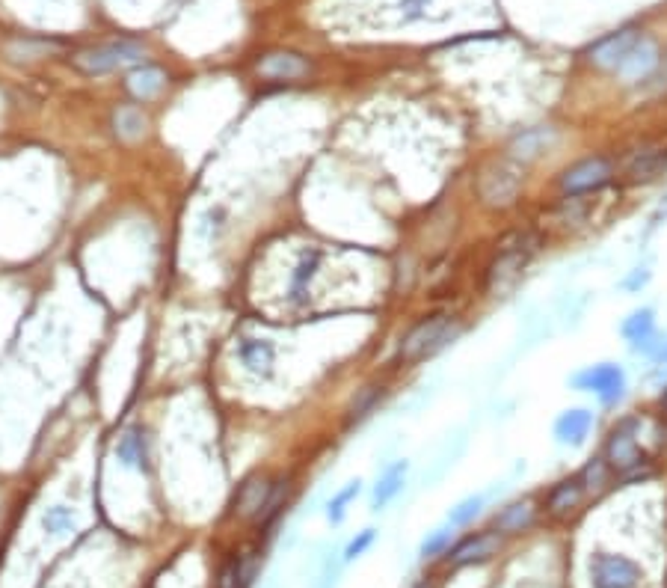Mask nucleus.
I'll return each instance as SVG.
<instances>
[{"mask_svg":"<svg viewBox=\"0 0 667 588\" xmlns=\"http://www.w3.org/2000/svg\"><path fill=\"white\" fill-rule=\"evenodd\" d=\"M220 588H246L241 580V559H232L220 574Z\"/></svg>","mask_w":667,"mask_h":588,"instance_id":"obj_30","label":"nucleus"},{"mask_svg":"<svg viewBox=\"0 0 667 588\" xmlns=\"http://www.w3.org/2000/svg\"><path fill=\"white\" fill-rule=\"evenodd\" d=\"M478 194L490 208H508L513 206L516 194H519V176L504 164L483 169V176L478 181Z\"/></svg>","mask_w":667,"mask_h":588,"instance_id":"obj_7","label":"nucleus"},{"mask_svg":"<svg viewBox=\"0 0 667 588\" xmlns=\"http://www.w3.org/2000/svg\"><path fill=\"white\" fill-rule=\"evenodd\" d=\"M483 502H487V496H469V499H462L457 508L448 511V523H451V526H466L469 520H475L481 515Z\"/></svg>","mask_w":667,"mask_h":588,"instance_id":"obj_24","label":"nucleus"},{"mask_svg":"<svg viewBox=\"0 0 667 588\" xmlns=\"http://www.w3.org/2000/svg\"><path fill=\"white\" fill-rule=\"evenodd\" d=\"M457 330L451 327V318L448 315H430L424 318L422 324H415L410 333L404 336L401 342V360L413 362V360H422L427 354H434L448 342V336H454Z\"/></svg>","mask_w":667,"mask_h":588,"instance_id":"obj_1","label":"nucleus"},{"mask_svg":"<svg viewBox=\"0 0 667 588\" xmlns=\"http://www.w3.org/2000/svg\"><path fill=\"white\" fill-rule=\"evenodd\" d=\"M164 83H167L164 72L155 69V66L137 69V72H131V78H128V87H131V92L137 95V99H152L155 92L164 90Z\"/></svg>","mask_w":667,"mask_h":588,"instance_id":"obj_21","label":"nucleus"},{"mask_svg":"<svg viewBox=\"0 0 667 588\" xmlns=\"http://www.w3.org/2000/svg\"><path fill=\"white\" fill-rule=\"evenodd\" d=\"M548 143V131H543V128H537V131H529V134H522L519 140H516V155L519 158H534V155H540L543 152V146Z\"/></svg>","mask_w":667,"mask_h":588,"instance_id":"obj_25","label":"nucleus"},{"mask_svg":"<svg viewBox=\"0 0 667 588\" xmlns=\"http://www.w3.org/2000/svg\"><path fill=\"white\" fill-rule=\"evenodd\" d=\"M499 550V538L496 535H472L462 544H457L454 553L448 555L454 564H475V562H483L490 559L492 553Z\"/></svg>","mask_w":667,"mask_h":588,"instance_id":"obj_16","label":"nucleus"},{"mask_svg":"<svg viewBox=\"0 0 667 588\" xmlns=\"http://www.w3.org/2000/svg\"><path fill=\"white\" fill-rule=\"evenodd\" d=\"M590 583L594 588H638L641 568L626 555L596 553L590 559Z\"/></svg>","mask_w":667,"mask_h":588,"instance_id":"obj_3","label":"nucleus"},{"mask_svg":"<svg viewBox=\"0 0 667 588\" xmlns=\"http://www.w3.org/2000/svg\"><path fill=\"white\" fill-rule=\"evenodd\" d=\"M318 271H320V250L303 253V259H300V265L291 274V292H288L294 306H303L309 301V288H311V283H315Z\"/></svg>","mask_w":667,"mask_h":588,"instance_id":"obj_15","label":"nucleus"},{"mask_svg":"<svg viewBox=\"0 0 667 588\" xmlns=\"http://www.w3.org/2000/svg\"><path fill=\"white\" fill-rule=\"evenodd\" d=\"M371 544H374V529H365V532H359L357 538H353V541L348 544V550H344V559L353 562V559H357V555H362L365 550H368Z\"/></svg>","mask_w":667,"mask_h":588,"instance_id":"obj_29","label":"nucleus"},{"mask_svg":"<svg viewBox=\"0 0 667 588\" xmlns=\"http://www.w3.org/2000/svg\"><path fill=\"white\" fill-rule=\"evenodd\" d=\"M655 63H659V48H655V42L641 36L634 42V48L626 53V60L620 63V74H626V78L638 81V78H647V74L655 69Z\"/></svg>","mask_w":667,"mask_h":588,"instance_id":"obj_10","label":"nucleus"},{"mask_svg":"<svg viewBox=\"0 0 667 588\" xmlns=\"http://www.w3.org/2000/svg\"><path fill=\"white\" fill-rule=\"evenodd\" d=\"M608 178H611L608 158H587V160H578L576 167L564 169L561 190L567 197H582V194H590V190H599Z\"/></svg>","mask_w":667,"mask_h":588,"instance_id":"obj_6","label":"nucleus"},{"mask_svg":"<svg viewBox=\"0 0 667 588\" xmlns=\"http://www.w3.org/2000/svg\"><path fill=\"white\" fill-rule=\"evenodd\" d=\"M448 544H451V529H436L434 535H430V538H424L422 555H424V559H434V555L443 553Z\"/></svg>","mask_w":667,"mask_h":588,"instance_id":"obj_27","label":"nucleus"},{"mask_svg":"<svg viewBox=\"0 0 667 588\" xmlns=\"http://www.w3.org/2000/svg\"><path fill=\"white\" fill-rule=\"evenodd\" d=\"M650 357H653V360H659V362H667V339H664V342H653Z\"/></svg>","mask_w":667,"mask_h":588,"instance_id":"obj_32","label":"nucleus"},{"mask_svg":"<svg viewBox=\"0 0 667 588\" xmlns=\"http://www.w3.org/2000/svg\"><path fill=\"white\" fill-rule=\"evenodd\" d=\"M634 431H638V419H623L615 431H611L608 446H605V464L623 476L641 469V464L647 461V455L641 452L638 440H634Z\"/></svg>","mask_w":667,"mask_h":588,"instance_id":"obj_2","label":"nucleus"},{"mask_svg":"<svg viewBox=\"0 0 667 588\" xmlns=\"http://www.w3.org/2000/svg\"><path fill=\"white\" fill-rule=\"evenodd\" d=\"M404 478H406V461H397L395 467H389L380 476V481H376V487H374V508L376 511L386 508L397 494H401Z\"/></svg>","mask_w":667,"mask_h":588,"instance_id":"obj_19","label":"nucleus"},{"mask_svg":"<svg viewBox=\"0 0 667 588\" xmlns=\"http://www.w3.org/2000/svg\"><path fill=\"white\" fill-rule=\"evenodd\" d=\"M667 169V149H643L638 152L626 167L632 181H653Z\"/></svg>","mask_w":667,"mask_h":588,"instance_id":"obj_17","label":"nucleus"},{"mask_svg":"<svg viewBox=\"0 0 667 588\" xmlns=\"http://www.w3.org/2000/svg\"><path fill=\"white\" fill-rule=\"evenodd\" d=\"M647 280H650V274H634V276H629V280L623 283V285H626L629 292H634V288H638V285H643V283H647Z\"/></svg>","mask_w":667,"mask_h":588,"instance_id":"obj_34","label":"nucleus"},{"mask_svg":"<svg viewBox=\"0 0 667 588\" xmlns=\"http://www.w3.org/2000/svg\"><path fill=\"white\" fill-rule=\"evenodd\" d=\"M357 496H359V481H350V485L344 487L341 494L327 506V517H329L332 523H341V520H344V508H348V506H350V499H357Z\"/></svg>","mask_w":667,"mask_h":588,"instance_id":"obj_26","label":"nucleus"},{"mask_svg":"<svg viewBox=\"0 0 667 588\" xmlns=\"http://www.w3.org/2000/svg\"><path fill=\"white\" fill-rule=\"evenodd\" d=\"M258 72L273 81H294V78H306L309 63L300 53H271V57L258 63Z\"/></svg>","mask_w":667,"mask_h":588,"instance_id":"obj_12","label":"nucleus"},{"mask_svg":"<svg viewBox=\"0 0 667 588\" xmlns=\"http://www.w3.org/2000/svg\"><path fill=\"white\" fill-rule=\"evenodd\" d=\"M238 357L253 374H262V378H271V374H273L276 351H273L271 342H264V339H241L238 342Z\"/></svg>","mask_w":667,"mask_h":588,"instance_id":"obj_11","label":"nucleus"},{"mask_svg":"<svg viewBox=\"0 0 667 588\" xmlns=\"http://www.w3.org/2000/svg\"><path fill=\"white\" fill-rule=\"evenodd\" d=\"M662 404H664V410H667V390H664V395H662Z\"/></svg>","mask_w":667,"mask_h":588,"instance_id":"obj_36","label":"nucleus"},{"mask_svg":"<svg viewBox=\"0 0 667 588\" xmlns=\"http://www.w3.org/2000/svg\"><path fill=\"white\" fill-rule=\"evenodd\" d=\"M42 526H45L48 535H66V532L74 529V515L69 508H62V506L48 508L45 517H42Z\"/></svg>","mask_w":667,"mask_h":588,"instance_id":"obj_23","label":"nucleus"},{"mask_svg":"<svg viewBox=\"0 0 667 588\" xmlns=\"http://www.w3.org/2000/svg\"><path fill=\"white\" fill-rule=\"evenodd\" d=\"M573 387L594 392L596 399L605 404H615L623 395V390H626V374H623V369L615 366V362H599V366L578 371L573 378Z\"/></svg>","mask_w":667,"mask_h":588,"instance_id":"obj_4","label":"nucleus"},{"mask_svg":"<svg viewBox=\"0 0 667 588\" xmlns=\"http://www.w3.org/2000/svg\"><path fill=\"white\" fill-rule=\"evenodd\" d=\"M116 122H119L122 134H128V137H134V134L143 131V116H137L134 111H122L119 116H116Z\"/></svg>","mask_w":667,"mask_h":588,"instance_id":"obj_31","label":"nucleus"},{"mask_svg":"<svg viewBox=\"0 0 667 588\" xmlns=\"http://www.w3.org/2000/svg\"><path fill=\"white\" fill-rule=\"evenodd\" d=\"M531 517H534V508L529 506V502H513V506H508L496 517V529L499 532H519L522 526H529Z\"/></svg>","mask_w":667,"mask_h":588,"instance_id":"obj_22","label":"nucleus"},{"mask_svg":"<svg viewBox=\"0 0 667 588\" xmlns=\"http://www.w3.org/2000/svg\"><path fill=\"white\" fill-rule=\"evenodd\" d=\"M605 469H608V464L602 461V458H596L594 464L585 467V473L578 476V478H582L585 487H602V485H605Z\"/></svg>","mask_w":667,"mask_h":588,"instance_id":"obj_28","label":"nucleus"},{"mask_svg":"<svg viewBox=\"0 0 667 588\" xmlns=\"http://www.w3.org/2000/svg\"><path fill=\"white\" fill-rule=\"evenodd\" d=\"M641 39V34L634 27H626V30H617V34L605 36L602 42H596L594 48H590V63L599 69H620V63L626 60V53L634 48V42Z\"/></svg>","mask_w":667,"mask_h":588,"instance_id":"obj_8","label":"nucleus"},{"mask_svg":"<svg viewBox=\"0 0 667 588\" xmlns=\"http://www.w3.org/2000/svg\"><path fill=\"white\" fill-rule=\"evenodd\" d=\"M427 4V0H404L401 9H406V15H418V6Z\"/></svg>","mask_w":667,"mask_h":588,"instance_id":"obj_35","label":"nucleus"},{"mask_svg":"<svg viewBox=\"0 0 667 588\" xmlns=\"http://www.w3.org/2000/svg\"><path fill=\"white\" fill-rule=\"evenodd\" d=\"M590 428H594V413H590V410H582V408H576V410H567V413L557 416V422H555V437H557V443L578 448V446H585L587 434H590Z\"/></svg>","mask_w":667,"mask_h":588,"instance_id":"obj_9","label":"nucleus"},{"mask_svg":"<svg viewBox=\"0 0 667 588\" xmlns=\"http://www.w3.org/2000/svg\"><path fill=\"white\" fill-rule=\"evenodd\" d=\"M223 217H225V211H223V208H214V211H208V217H205V220H208V227H211L214 232H217V229L223 227Z\"/></svg>","mask_w":667,"mask_h":588,"instance_id":"obj_33","label":"nucleus"},{"mask_svg":"<svg viewBox=\"0 0 667 588\" xmlns=\"http://www.w3.org/2000/svg\"><path fill=\"white\" fill-rule=\"evenodd\" d=\"M143 60V48L134 42H116V45H104L95 51H83L74 57V66L86 74H104L125 66V63H139Z\"/></svg>","mask_w":667,"mask_h":588,"instance_id":"obj_5","label":"nucleus"},{"mask_svg":"<svg viewBox=\"0 0 667 588\" xmlns=\"http://www.w3.org/2000/svg\"><path fill=\"white\" fill-rule=\"evenodd\" d=\"M582 496H585L582 478H567L552 490V496H548V511H552V515H567V511H573L578 502H582Z\"/></svg>","mask_w":667,"mask_h":588,"instance_id":"obj_20","label":"nucleus"},{"mask_svg":"<svg viewBox=\"0 0 667 588\" xmlns=\"http://www.w3.org/2000/svg\"><path fill=\"white\" fill-rule=\"evenodd\" d=\"M273 481H267V478H250L246 481V485L241 487V494H238V515L241 517H262L264 515V508H267V502H271V494H273Z\"/></svg>","mask_w":667,"mask_h":588,"instance_id":"obj_13","label":"nucleus"},{"mask_svg":"<svg viewBox=\"0 0 667 588\" xmlns=\"http://www.w3.org/2000/svg\"><path fill=\"white\" fill-rule=\"evenodd\" d=\"M116 455H119V461L128 467L146 469L148 467V440H146L143 428H128L119 446H116Z\"/></svg>","mask_w":667,"mask_h":588,"instance_id":"obj_18","label":"nucleus"},{"mask_svg":"<svg viewBox=\"0 0 667 588\" xmlns=\"http://www.w3.org/2000/svg\"><path fill=\"white\" fill-rule=\"evenodd\" d=\"M620 333L632 342L634 351H643V354H650L653 342H655V318H653V309H638V313H632L626 321H623Z\"/></svg>","mask_w":667,"mask_h":588,"instance_id":"obj_14","label":"nucleus"}]
</instances>
